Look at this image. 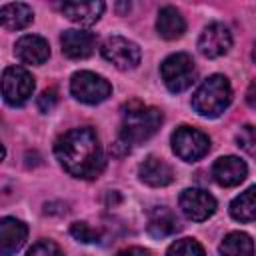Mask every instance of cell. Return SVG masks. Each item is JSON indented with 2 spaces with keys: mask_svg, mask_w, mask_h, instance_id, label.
Returning a JSON list of instances; mask_svg holds the SVG:
<instances>
[{
  "mask_svg": "<svg viewBox=\"0 0 256 256\" xmlns=\"http://www.w3.org/2000/svg\"><path fill=\"white\" fill-rule=\"evenodd\" d=\"M160 74H162V82L166 84V88L178 94L190 88L192 82L196 80V66L188 54L176 52V54H170L160 64Z\"/></svg>",
  "mask_w": 256,
  "mask_h": 256,
  "instance_id": "cell-4",
  "label": "cell"
},
{
  "mask_svg": "<svg viewBox=\"0 0 256 256\" xmlns=\"http://www.w3.org/2000/svg\"><path fill=\"white\" fill-rule=\"evenodd\" d=\"M34 20V12L24 2H10L0 8V22L8 30H22Z\"/></svg>",
  "mask_w": 256,
  "mask_h": 256,
  "instance_id": "cell-19",
  "label": "cell"
},
{
  "mask_svg": "<svg viewBox=\"0 0 256 256\" xmlns=\"http://www.w3.org/2000/svg\"><path fill=\"white\" fill-rule=\"evenodd\" d=\"M70 92L78 102L100 104L112 94V86L104 76L88 70H80L74 72L70 78Z\"/></svg>",
  "mask_w": 256,
  "mask_h": 256,
  "instance_id": "cell-5",
  "label": "cell"
},
{
  "mask_svg": "<svg viewBox=\"0 0 256 256\" xmlns=\"http://www.w3.org/2000/svg\"><path fill=\"white\" fill-rule=\"evenodd\" d=\"M28 236V228L22 220L4 216L0 220V254L2 256H12L16 254Z\"/></svg>",
  "mask_w": 256,
  "mask_h": 256,
  "instance_id": "cell-13",
  "label": "cell"
},
{
  "mask_svg": "<svg viewBox=\"0 0 256 256\" xmlns=\"http://www.w3.org/2000/svg\"><path fill=\"white\" fill-rule=\"evenodd\" d=\"M102 56L118 70H134L140 64V48L136 42L124 36H108L102 42Z\"/></svg>",
  "mask_w": 256,
  "mask_h": 256,
  "instance_id": "cell-8",
  "label": "cell"
},
{
  "mask_svg": "<svg viewBox=\"0 0 256 256\" xmlns=\"http://www.w3.org/2000/svg\"><path fill=\"white\" fill-rule=\"evenodd\" d=\"M166 256H206V254L202 244L196 242L194 238H180L170 244Z\"/></svg>",
  "mask_w": 256,
  "mask_h": 256,
  "instance_id": "cell-22",
  "label": "cell"
},
{
  "mask_svg": "<svg viewBox=\"0 0 256 256\" xmlns=\"http://www.w3.org/2000/svg\"><path fill=\"white\" fill-rule=\"evenodd\" d=\"M60 46H62L64 56L72 60H82L94 54L96 38L94 34L84 32V30H64L60 36Z\"/></svg>",
  "mask_w": 256,
  "mask_h": 256,
  "instance_id": "cell-11",
  "label": "cell"
},
{
  "mask_svg": "<svg viewBox=\"0 0 256 256\" xmlns=\"http://www.w3.org/2000/svg\"><path fill=\"white\" fill-rule=\"evenodd\" d=\"M104 8V2H64L62 14L80 26H92L100 20Z\"/></svg>",
  "mask_w": 256,
  "mask_h": 256,
  "instance_id": "cell-17",
  "label": "cell"
},
{
  "mask_svg": "<svg viewBox=\"0 0 256 256\" xmlns=\"http://www.w3.org/2000/svg\"><path fill=\"white\" fill-rule=\"evenodd\" d=\"M34 92V78L22 66H8L2 72V96L10 106H22Z\"/></svg>",
  "mask_w": 256,
  "mask_h": 256,
  "instance_id": "cell-7",
  "label": "cell"
},
{
  "mask_svg": "<svg viewBox=\"0 0 256 256\" xmlns=\"http://www.w3.org/2000/svg\"><path fill=\"white\" fill-rule=\"evenodd\" d=\"M230 46H232V34L228 30V26H224L222 22L208 24L198 38V50L206 58L224 56L230 50Z\"/></svg>",
  "mask_w": 256,
  "mask_h": 256,
  "instance_id": "cell-10",
  "label": "cell"
},
{
  "mask_svg": "<svg viewBox=\"0 0 256 256\" xmlns=\"http://www.w3.org/2000/svg\"><path fill=\"white\" fill-rule=\"evenodd\" d=\"M146 230L154 238H166V236H172V234H176L180 230V222H178L176 214L170 208H166V206H154L148 212Z\"/></svg>",
  "mask_w": 256,
  "mask_h": 256,
  "instance_id": "cell-16",
  "label": "cell"
},
{
  "mask_svg": "<svg viewBox=\"0 0 256 256\" xmlns=\"http://www.w3.org/2000/svg\"><path fill=\"white\" fill-rule=\"evenodd\" d=\"M220 256H254V242L246 232H230L220 242Z\"/></svg>",
  "mask_w": 256,
  "mask_h": 256,
  "instance_id": "cell-21",
  "label": "cell"
},
{
  "mask_svg": "<svg viewBox=\"0 0 256 256\" xmlns=\"http://www.w3.org/2000/svg\"><path fill=\"white\" fill-rule=\"evenodd\" d=\"M236 142H238V146L246 154H250L252 158H256V126H250V124L242 126L240 132L236 134Z\"/></svg>",
  "mask_w": 256,
  "mask_h": 256,
  "instance_id": "cell-23",
  "label": "cell"
},
{
  "mask_svg": "<svg viewBox=\"0 0 256 256\" xmlns=\"http://www.w3.org/2000/svg\"><path fill=\"white\" fill-rule=\"evenodd\" d=\"M230 216L238 222L256 220V186L246 188L230 202Z\"/></svg>",
  "mask_w": 256,
  "mask_h": 256,
  "instance_id": "cell-20",
  "label": "cell"
},
{
  "mask_svg": "<svg viewBox=\"0 0 256 256\" xmlns=\"http://www.w3.org/2000/svg\"><path fill=\"white\" fill-rule=\"evenodd\" d=\"M232 100V88L226 76L212 74L208 76L192 94V108L206 118L220 116Z\"/></svg>",
  "mask_w": 256,
  "mask_h": 256,
  "instance_id": "cell-3",
  "label": "cell"
},
{
  "mask_svg": "<svg viewBox=\"0 0 256 256\" xmlns=\"http://www.w3.org/2000/svg\"><path fill=\"white\" fill-rule=\"evenodd\" d=\"M170 142L174 154L184 162H196L210 150V138L202 130H196L192 126H178L172 132Z\"/></svg>",
  "mask_w": 256,
  "mask_h": 256,
  "instance_id": "cell-6",
  "label": "cell"
},
{
  "mask_svg": "<svg viewBox=\"0 0 256 256\" xmlns=\"http://www.w3.org/2000/svg\"><path fill=\"white\" fill-rule=\"evenodd\" d=\"M178 202L184 216L194 222H204L216 212V198L200 188H186Z\"/></svg>",
  "mask_w": 256,
  "mask_h": 256,
  "instance_id": "cell-9",
  "label": "cell"
},
{
  "mask_svg": "<svg viewBox=\"0 0 256 256\" xmlns=\"http://www.w3.org/2000/svg\"><path fill=\"white\" fill-rule=\"evenodd\" d=\"M116 256H150L148 250L144 248H138V246H132V248H126V250H120Z\"/></svg>",
  "mask_w": 256,
  "mask_h": 256,
  "instance_id": "cell-27",
  "label": "cell"
},
{
  "mask_svg": "<svg viewBox=\"0 0 256 256\" xmlns=\"http://www.w3.org/2000/svg\"><path fill=\"white\" fill-rule=\"evenodd\" d=\"M26 256H64V252L52 240H40L28 250Z\"/></svg>",
  "mask_w": 256,
  "mask_h": 256,
  "instance_id": "cell-25",
  "label": "cell"
},
{
  "mask_svg": "<svg viewBox=\"0 0 256 256\" xmlns=\"http://www.w3.org/2000/svg\"><path fill=\"white\" fill-rule=\"evenodd\" d=\"M162 124V112L154 106H144L140 102H130L122 112V126L116 146H124L130 150V146L146 142L150 136L156 134V130Z\"/></svg>",
  "mask_w": 256,
  "mask_h": 256,
  "instance_id": "cell-2",
  "label": "cell"
},
{
  "mask_svg": "<svg viewBox=\"0 0 256 256\" xmlns=\"http://www.w3.org/2000/svg\"><path fill=\"white\" fill-rule=\"evenodd\" d=\"M14 54L24 62V64H34L40 66L50 58V46L42 36L36 34H26L16 40L14 44Z\"/></svg>",
  "mask_w": 256,
  "mask_h": 256,
  "instance_id": "cell-14",
  "label": "cell"
},
{
  "mask_svg": "<svg viewBox=\"0 0 256 256\" xmlns=\"http://www.w3.org/2000/svg\"><path fill=\"white\" fill-rule=\"evenodd\" d=\"M56 104H58V92H56V88H48V90H44V92L38 96V100H36L38 110L44 112V114H46V112H52Z\"/></svg>",
  "mask_w": 256,
  "mask_h": 256,
  "instance_id": "cell-26",
  "label": "cell"
},
{
  "mask_svg": "<svg viewBox=\"0 0 256 256\" xmlns=\"http://www.w3.org/2000/svg\"><path fill=\"white\" fill-rule=\"evenodd\" d=\"M156 30L164 40H178L186 30V22L174 6H164L156 18Z\"/></svg>",
  "mask_w": 256,
  "mask_h": 256,
  "instance_id": "cell-18",
  "label": "cell"
},
{
  "mask_svg": "<svg viewBox=\"0 0 256 256\" xmlns=\"http://www.w3.org/2000/svg\"><path fill=\"white\" fill-rule=\"evenodd\" d=\"M138 176L144 184L160 188V186H168L174 180V170L168 162H164L162 158L156 156H148L140 166H138Z\"/></svg>",
  "mask_w": 256,
  "mask_h": 256,
  "instance_id": "cell-15",
  "label": "cell"
},
{
  "mask_svg": "<svg viewBox=\"0 0 256 256\" xmlns=\"http://www.w3.org/2000/svg\"><path fill=\"white\" fill-rule=\"evenodd\" d=\"M246 174H248V166L238 156H222L212 166V178L224 188L238 186L246 178Z\"/></svg>",
  "mask_w": 256,
  "mask_h": 256,
  "instance_id": "cell-12",
  "label": "cell"
},
{
  "mask_svg": "<svg viewBox=\"0 0 256 256\" xmlns=\"http://www.w3.org/2000/svg\"><path fill=\"white\" fill-rule=\"evenodd\" d=\"M252 60L256 62V42H254V48H252Z\"/></svg>",
  "mask_w": 256,
  "mask_h": 256,
  "instance_id": "cell-28",
  "label": "cell"
},
{
  "mask_svg": "<svg viewBox=\"0 0 256 256\" xmlns=\"http://www.w3.org/2000/svg\"><path fill=\"white\" fill-rule=\"evenodd\" d=\"M70 234L78 240V242H84V244H90V242H96L98 238H100V234H98V230H94V228H90L86 222H74L72 226H70Z\"/></svg>",
  "mask_w": 256,
  "mask_h": 256,
  "instance_id": "cell-24",
  "label": "cell"
},
{
  "mask_svg": "<svg viewBox=\"0 0 256 256\" xmlns=\"http://www.w3.org/2000/svg\"><path fill=\"white\" fill-rule=\"evenodd\" d=\"M54 154L60 166L74 178L90 180L100 174L104 166V154L100 140L92 128H72L64 132L56 144Z\"/></svg>",
  "mask_w": 256,
  "mask_h": 256,
  "instance_id": "cell-1",
  "label": "cell"
}]
</instances>
